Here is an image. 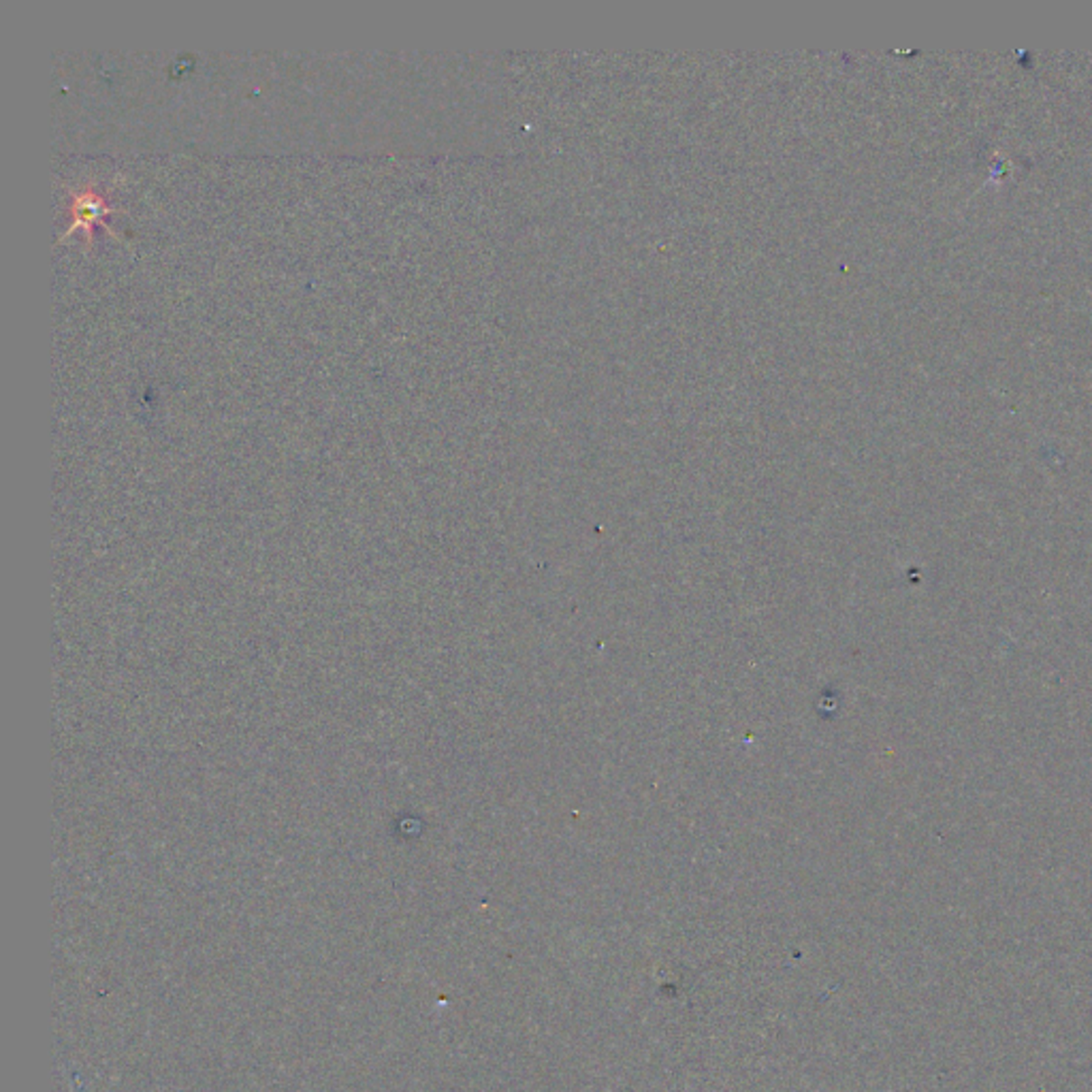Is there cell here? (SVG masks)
Masks as SVG:
<instances>
[{
	"label": "cell",
	"mask_w": 1092,
	"mask_h": 1092,
	"mask_svg": "<svg viewBox=\"0 0 1092 1092\" xmlns=\"http://www.w3.org/2000/svg\"><path fill=\"white\" fill-rule=\"evenodd\" d=\"M70 225L67 227L64 235L73 233L75 228H84L88 235V242L94 239V228L105 227L111 231L107 225V216L117 211V208L109 203V197L103 190L94 186H84L81 190L70 197Z\"/></svg>",
	"instance_id": "cell-1"
}]
</instances>
